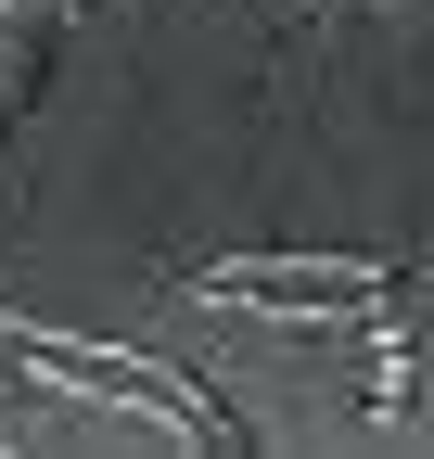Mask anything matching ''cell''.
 I'll return each instance as SVG.
<instances>
[{
    "instance_id": "cell-1",
    "label": "cell",
    "mask_w": 434,
    "mask_h": 459,
    "mask_svg": "<svg viewBox=\"0 0 434 459\" xmlns=\"http://www.w3.org/2000/svg\"><path fill=\"white\" fill-rule=\"evenodd\" d=\"M294 281H319V294H384V255H230V268H204V294H294Z\"/></svg>"
}]
</instances>
